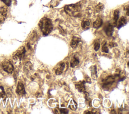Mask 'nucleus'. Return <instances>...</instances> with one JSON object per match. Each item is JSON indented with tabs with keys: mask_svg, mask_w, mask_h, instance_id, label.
<instances>
[{
	"mask_svg": "<svg viewBox=\"0 0 129 114\" xmlns=\"http://www.w3.org/2000/svg\"><path fill=\"white\" fill-rule=\"evenodd\" d=\"M80 42H81V39L80 38H79V37H76V36L73 37V38H72V40L71 42V44H70L71 47H72L73 48H76L78 44Z\"/></svg>",
	"mask_w": 129,
	"mask_h": 114,
	"instance_id": "nucleus-9",
	"label": "nucleus"
},
{
	"mask_svg": "<svg viewBox=\"0 0 129 114\" xmlns=\"http://www.w3.org/2000/svg\"><path fill=\"white\" fill-rule=\"evenodd\" d=\"M127 23V20L124 17H122L119 20L117 26V28L119 29L120 28H121V27H122L123 26H124Z\"/></svg>",
	"mask_w": 129,
	"mask_h": 114,
	"instance_id": "nucleus-12",
	"label": "nucleus"
},
{
	"mask_svg": "<svg viewBox=\"0 0 129 114\" xmlns=\"http://www.w3.org/2000/svg\"><path fill=\"white\" fill-rule=\"evenodd\" d=\"M102 23H103V22L102 19L100 18H98L94 22L93 24V26L94 28L98 29L102 26Z\"/></svg>",
	"mask_w": 129,
	"mask_h": 114,
	"instance_id": "nucleus-13",
	"label": "nucleus"
},
{
	"mask_svg": "<svg viewBox=\"0 0 129 114\" xmlns=\"http://www.w3.org/2000/svg\"><path fill=\"white\" fill-rule=\"evenodd\" d=\"M104 31L107 36L110 37L112 35L113 32V26L111 24H107L104 27Z\"/></svg>",
	"mask_w": 129,
	"mask_h": 114,
	"instance_id": "nucleus-7",
	"label": "nucleus"
},
{
	"mask_svg": "<svg viewBox=\"0 0 129 114\" xmlns=\"http://www.w3.org/2000/svg\"><path fill=\"white\" fill-rule=\"evenodd\" d=\"M59 111H60V113H68L69 112L68 110L67 109L63 108H60Z\"/></svg>",
	"mask_w": 129,
	"mask_h": 114,
	"instance_id": "nucleus-25",
	"label": "nucleus"
},
{
	"mask_svg": "<svg viewBox=\"0 0 129 114\" xmlns=\"http://www.w3.org/2000/svg\"><path fill=\"white\" fill-rule=\"evenodd\" d=\"M33 69V66L31 62H28L26 63L24 67V70L27 74H29L32 72Z\"/></svg>",
	"mask_w": 129,
	"mask_h": 114,
	"instance_id": "nucleus-10",
	"label": "nucleus"
},
{
	"mask_svg": "<svg viewBox=\"0 0 129 114\" xmlns=\"http://www.w3.org/2000/svg\"><path fill=\"white\" fill-rule=\"evenodd\" d=\"M102 52H105V53H108L109 52V49L107 46V44H106V42H104L103 43H102Z\"/></svg>",
	"mask_w": 129,
	"mask_h": 114,
	"instance_id": "nucleus-21",
	"label": "nucleus"
},
{
	"mask_svg": "<svg viewBox=\"0 0 129 114\" xmlns=\"http://www.w3.org/2000/svg\"><path fill=\"white\" fill-rule=\"evenodd\" d=\"M73 103H72V101L71 100V101L70 102V104L69 106L70 109H71L72 110H75L77 108V103L74 99H73Z\"/></svg>",
	"mask_w": 129,
	"mask_h": 114,
	"instance_id": "nucleus-19",
	"label": "nucleus"
},
{
	"mask_svg": "<svg viewBox=\"0 0 129 114\" xmlns=\"http://www.w3.org/2000/svg\"><path fill=\"white\" fill-rule=\"evenodd\" d=\"M39 28L44 36L49 34L53 29V25L51 20L46 17L42 18L38 24Z\"/></svg>",
	"mask_w": 129,
	"mask_h": 114,
	"instance_id": "nucleus-1",
	"label": "nucleus"
},
{
	"mask_svg": "<svg viewBox=\"0 0 129 114\" xmlns=\"http://www.w3.org/2000/svg\"><path fill=\"white\" fill-rule=\"evenodd\" d=\"M16 92L19 95H23L26 93L24 86L23 84L21 82H19L18 83L16 89Z\"/></svg>",
	"mask_w": 129,
	"mask_h": 114,
	"instance_id": "nucleus-6",
	"label": "nucleus"
},
{
	"mask_svg": "<svg viewBox=\"0 0 129 114\" xmlns=\"http://www.w3.org/2000/svg\"><path fill=\"white\" fill-rule=\"evenodd\" d=\"M2 22V18H0V23Z\"/></svg>",
	"mask_w": 129,
	"mask_h": 114,
	"instance_id": "nucleus-30",
	"label": "nucleus"
},
{
	"mask_svg": "<svg viewBox=\"0 0 129 114\" xmlns=\"http://www.w3.org/2000/svg\"><path fill=\"white\" fill-rule=\"evenodd\" d=\"M25 52H26L25 48L24 47H20L15 53L14 55L13 56V59L15 60H16L22 59L24 57Z\"/></svg>",
	"mask_w": 129,
	"mask_h": 114,
	"instance_id": "nucleus-4",
	"label": "nucleus"
},
{
	"mask_svg": "<svg viewBox=\"0 0 129 114\" xmlns=\"http://www.w3.org/2000/svg\"><path fill=\"white\" fill-rule=\"evenodd\" d=\"M8 8L6 6H3L0 8V14L2 16L6 17L7 15Z\"/></svg>",
	"mask_w": 129,
	"mask_h": 114,
	"instance_id": "nucleus-18",
	"label": "nucleus"
},
{
	"mask_svg": "<svg viewBox=\"0 0 129 114\" xmlns=\"http://www.w3.org/2000/svg\"><path fill=\"white\" fill-rule=\"evenodd\" d=\"M85 82H86L85 81H80L76 83L75 87L79 92H82L85 91Z\"/></svg>",
	"mask_w": 129,
	"mask_h": 114,
	"instance_id": "nucleus-8",
	"label": "nucleus"
},
{
	"mask_svg": "<svg viewBox=\"0 0 129 114\" xmlns=\"http://www.w3.org/2000/svg\"><path fill=\"white\" fill-rule=\"evenodd\" d=\"M64 67H65V63H61L60 64V66L56 69V70L55 71V74L56 75L61 74L63 72V70L64 68Z\"/></svg>",
	"mask_w": 129,
	"mask_h": 114,
	"instance_id": "nucleus-15",
	"label": "nucleus"
},
{
	"mask_svg": "<svg viewBox=\"0 0 129 114\" xmlns=\"http://www.w3.org/2000/svg\"><path fill=\"white\" fill-rule=\"evenodd\" d=\"M91 69V76L94 79H96V78H97V68H96V66L94 65L93 66L91 67L90 68Z\"/></svg>",
	"mask_w": 129,
	"mask_h": 114,
	"instance_id": "nucleus-14",
	"label": "nucleus"
},
{
	"mask_svg": "<svg viewBox=\"0 0 129 114\" xmlns=\"http://www.w3.org/2000/svg\"><path fill=\"white\" fill-rule=\"evenodd\" d=\"M79 62H79L78 58L76 57L75 56H74L73 57V59L71 61V63H70L71 67L72 68H74L75 66H76L77 65H78L79 64Z\"/></svg>",
	"mask_w": 129,
	"mask_h": 114,
	"instance_id": "nucleus-16",
	"label": "nucleus"
},
{
	"mask_svg": "<svg viewBox=\"0 0 129 114\" xmlns=\"http://www.w3.org/2000/svg\"><path fill=\"white\" fill-rule=\"evenodd\" d=\"M5 95V92L3 86H0V97H3Z\"/></svg>",
	"mask_w": 129,
	"mask_h": 114,
	"instance_id": "nucleus-23",
	"label": "nucleus"
},
{
	"mask_svg": "<svg viewBox=\"0 0 129 114\" xmlns=\"http://www.w3.org/2000/svg\"><path fill=\"white\" fill-rule=\"evenodd\" d=\"M100 48V44L99 42H95L94 44V50L97 51L99 50Z\"/></svg>",
	"mask_w": 129,
	"mask_h": 114,
	"instance_id": "nucleus-24",
	"label": "nucleus"
},
{
	"mask_svg": "<svg viewBox=\"0 0 129 114\" xmlns=\"http://www.w3.org/2000/svg\"><path fill=\"white\" fill-rule=\"evenodd\" d=\"M37 37V34L35 32H33L30 36V39L32 41H36Z\"/></svg>",
	"mask_w": 129,
	"mask_h": 114,
	"instance_id": "nucleus-22",
	"label": "nucleus"
},
{
	"mask_svg": "<svg viewBox=\"0 0 129 114\" xmlns=\"http://www.w3.org/2000/svg\"><path fill=\"white\" fill-rule=\"evenodd\" d=\"M115 80V76H109L106 77L103 80V84L102 87L104 89H106V88L110 87L112 84L114 82Z\"/></svg>",
	"mask_w": 129,
	"mask_h": 114,
	"instance_id": "nucleus-3",
	"label": "nucleus"
},
{
	"mask_svg": "<svg viewBox=\"0 0 129 114\" xmlns=\"http://www.w3.org/2000/svg\"><path fill=\"white\" fill-rule=\"evenodd\" d=\"M126 15L128 16V6H126Z\"/></svg>",
	"mask_w": 129,
	"mask_h": 114,
	"instance_id": "nucleus-29",
	"label": "nucleus"
},
{
	"mask_svg": "<svg viewBox=\"0 0 129 114\" xmlns=\"http://www.w3.org/2000/svg\"><path fill=\"white\" fill-rule=\"evenodd\" d=\"M2 67L3 69L9 73H11L14 71V66L9 60H5L2 62Z\"/></svg>",
	"mask_w": 129,
	"mask_h": 114,
	"instance_id": "nucleus-5",
	"label": "nucleus"
},
{
	"mask_svg": "<svg viewBox=\"0 0 129 114\" xmlns=\"http://www.w3.org/2000/svg\"><path fill=\"white\" fill-rule=\"evenodd\" d=\"M85 82H87V83H91V79L89 77H88V76H86V77H85Z\"/></svg>",
	"mask_w": 129,
	"mask_h": 114,
	"instance_id": "nucleus-27",
	"label": "nucleus"
},
{
	"mask_svg": "<svg viewBox=\"0 0 129 114\" xmlns=\"http://www.w3.org/2000/svg\"><path fill=\"white\" fill-rule=\"evenodd\" d=\"M90 22L87 19H84L81 23V26L84 30H87L89 29Z\"/></svg>",
	"mask_w": 129,
	"mask_h": 114,
	"instance_id": "nucleus-11",
	"label": "nucleus"
},
{
	"mask_svg": "<svg viewBox=\"0 0 129 114\" xmlns=\"http://www.w3.org/2000/svg\"><path fill=\"white\" fill-rule=\"evenodd\" d=\"M104 9V5H103V4L99 3L95 7V10L96 12H100L101 11H102Z\"/></svg>",
	"mask_w": 129,
	"mask_h": 114,
	"instance_id": "nucleus-20",
	"label": "nucleus"
},
{
	"mask_svg": "<svg viewBox=\"0 0 129 114\" xmlns=\"http://www.w3.org/2000/svg\"><path fill=\"white\" fill-rule=\"evenodd\" d=\"M7 6H10L11 4V0H2Z\"/></svg>",
	"mask_w": 129,
	"mask_h": 114,
	"instance_id": "nucleus-26",
	"label": "nucleus"
},
{
	"mask_svg": "<svg viewBox=\"0 0 129 114\" xmlns=\"http://www.w3.org/2000/svg\"><path fill=\"white\" fill-rule=\"evenodd\" d=\"M109 46L112 48V47H116L117 46V45L115 43H113V42H111L109 43Z\"/></svg>",
	"mask_w": 129,
	"mask_h": 114,
	"instance_id": "nucleus-28",
	"label": "nucleus"
},
{
	"mask_svg": "<svg viewBox=\"0 0 129 114\" xmlns=\"http://www.w3.org/2000/svg\"><path fill=\"white\" fill-rule=\"evenodd\" d=\"M66 13L70 16H78L80 15L81 5L79 4H71L67 5L64 8Z\"/></svg>",
	"mask_w": 129,
	"mask_h": 114,
	"instance_id": "nucleus-2",
	"label": "nucleus"
},
{
	"mask_svg": "<svg viewBox=\"0 0 129 114\" xmlns=\"http://www.w3.org/2000/svg\"><path fill=\"white\" fill-rule=\"evenodd\" d=\"M119 18V11L118 10H115L113 13V22L114 26H116L117 24V21Z\"/></svg>",
	"mask_w": 129,
	"mask_h": 114,
	"instance_id": "nucleus-17",
	"label": "nucleus"
}]
</instances>
